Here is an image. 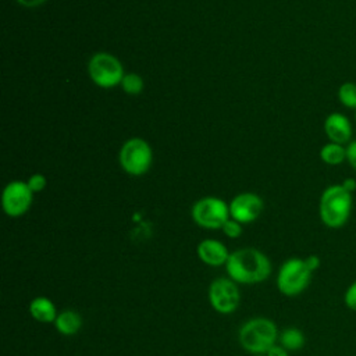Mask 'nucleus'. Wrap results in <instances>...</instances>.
<instances>
[{
  "label": "nucleus",
  "mask_w": 356,
  "mask_h": 356,
  "mask_svg": "<svg viewBox=\"0 0 356 356\" xmlns=\"http://www.w3.org/2000/svg\"><path fill=\"white\" fill-rule=\"evenodd\" d=\"M228 277L236 284H259L271 274L270 259L259 249L242 248L234 250L224 266Z\"/></svg>",
  "instance_id": "nucleus-1"
},
{
  "label": "nucleus",
  "mask_w": 356,
  "mask_h": 356,
  "mask_svg": "<svg viewBox=\"0 0 356 356\" xmlns=\"http://www.w3.org/2000/svg\"><path fill=\"white\" fill-rule=\"evenodd\" d=\"M353 193L348 192L341 184L327 186L318 202V216L321 222L331 229L342 228L350 217Z\"/></svg>",
  "instance_id": "nucleus-2"
},
{
  "label": "nucleus",
  "mask_w": 356,
  "mask_h": 356,
  "mask_svg": "<svg viewBox=\"0 0 356 356\" xmlns=\"http://www.w3.org/2000/svg\"><path fill=\"white\" fill-rule=\"evenodd\" d=\"M278 335V328L273 320L254 317L242 324L238 339L246 352L252 355H266V352L277 343Z\"/></svg>",
  "instance_id": "nucleus-3"
},
{
  "label": "nucleus",
  "mask_w": 356,
  "mask_h": 356,
  "mask_svg": "<svg viewBox=\"0 0 356 356\" xmlns=\"http://www.w3.org/2000/svg\"><path fill=\"white\" fill-rule=\"evenodd\" d=\"M312 275L313 273L306 266L305 259H286L278 270L277 288L285 296H298L309 286Z\"/></svg>",
  "instance_id": "nucleus-4"
},
{
  "label": "nucleus",
  "mask_w": 356,
  "mask_h": 356,
  "mask_svg": "<svg viewBox=\"0 0 356 356\" xmlns=\"http://www.w3.org/2000/svg\"><path fill=\"white\" fill-rule=\"evenodd\" d=\"M118 161L121 168L132 177L146 174L153 161V152L150 145L142 138L128 139L120 149Z\"/></svg>",
  "instance_id": "nucleus-5"
},
{
  "label": "nucleus",
  "mask_w": 356,
  "mask_h": 356,
  "mask_svg": "<svg viewBox=\"0 0 356 356\" xmlns=\"http://www.w3.org/2000/svg\"><path fill=\"white\" fill-rule=\"evenodd\" d=\"M193 221L204 229H221L231 217L229 203L217 196H204L196 200L191 210Z\"/></svg>",
  "instance_id": "nucleus-6"
},
{
  "label": "nucleus",
  "mask_w": 356,
  "mask_h": 356,
  "mask_svg": "<svg viewBox=\"0 0 356 356\" xmlns=\"http://www.w3.org/2000/svg\"><path fill=\"white\" fill-rule=\"evenodd\" d=\"M92 81L100 88H113L121 83L124 78V70L118 58L108 53L95 54L88 65Z\"/></svg>",
  "instance_id": "nucleus-7"
},
{
  "label": "nucleus",
  "mask_w": 356,
  "mask_h": 356,
  "mask_svg": "<svg viewBox=\"0 0 356 356\" xmlns=\"http://www.w3.org/2000/svg\"><path fill=\"white\" fill-rule=\"evenodd\" d=\"M207 298L210 306L221 314H229L235 312L239 306L241 293L236 282L229 277H220L211 281Z\"/></svg>",
  "instance_id": "nucleus-8"
},
{
  "label": "nucleus",
  "mask_w": 356,
  "mask_h": 356,
  "mask_svg": "<svg viewBox=\"0 0 356 356\" xmlns=\"http://www.w3.org/2000/svg\"><path fill=\"white\" fill-rule=\"evenodd\" d=\"M33 202V192L29 189L26 181L8 182L1 195V207L8 217L24 216Z\"/></svg>",
  "instance_id": "nucleus-9"
},
{
  "label": "nucleus",
  "mask_w": 356,
  "mask_h": 356,
  "mask_svg": "<svg viewBox=\"0 0 356 356\" xmlns=\"http://www.w3.org/2000/svg\"><path fill=\"white\" fill-rule=\"evenodd\" d=\"M264 209L263 199L253 192H242L229 202V214L242 224L256 221Z\"/></svg>",
  "instance_id": "nucleus-10"
},
{
  "label": "nucleus",
  "mask_w": 356,
  "mask_h": 356,
  "mask_svg": "<svg viewBox=\"0 0 356 356\" xmlns=\"http://www.w3.org/2000/svg\"><path fill=\"white\" fill-rule=\"evenodd\" d=\"M324 134L330 142L348 145L353 135L350 120L338 111L328 114L324 120Z\"/></svg>",
  "instance_id": "nucleus-11"
},
{
  "label": "nucleus",
  "mask_w": 356,
  "mask_h": 356,
  "mask_svg": "<svg viewBox=\"0 0 356 356\" xmlns=\"http://www.w3.org/2000/svg\"><path fill=\"white\" fill-rule=\"evenodd\" d=\"M196 254L200 259V261L204 263L206 266L221 267L227 264L231 253L228 252L227 246L222 242L217 239L206 238L197 243Z\"/></svg>",
  "instance_id": "nucleus-12"
},
{
  "label": "nucleus",
  "mask_w": 356,
  "mask_h": 356,
  "mask_svg": "<svg viewBox=\"0 0 356 356\" xmlns=\"http://www.w3.org/2000/svg\"><path fill=\"white\" fill-rule=\"evenodd\" d=\"M28 310L33 320H36L39 323H46V324L54 323V320L58 314L56 305L46 296L33 298L28 306Z\"/></svg>",
  "instance_id": "nucleus-13"
},
{
  "label": "nucleus",
  "mask_w": 356,
  "mask_h": 356,
  "mask_svg": "<svg viewBox=\"0 0 356 356\" xmlns=\"http://www.w3.org/2000/svg\"><path fill=\"white\" fill-rule=\"evenodd\" d=\"M54 328L64 337H72L82 328V317L75 310H63L54 320Z\"/></svg>",
  "instance_id": "nucleus-14"
},
{
  "label": "nucleus",
  "mask_w": 356,
  "mask_h": 356,
  "mask_svg": "<svg viewBox=\"0 0 356 356\" xmlns=\"http://www.w3.org/2000/svg\"><path fill=\"white\" fill-rule=\"evenodd\" d=\"M320 160L327 165H339L346 161V145L330 142L320 149Z\"/></svg>",
  "instance_id": "nucleus-15"
},
{
  "label": "nucleus",
  "mask_w": 356,
  "mask_h": 356,
  "mask_svg": "<svg viewBox=\"0 0 356 356\" xmlns=\"http://www.w3.org/2000/svg\"><path fill=\"white\" fill-rule=\"evenodd\" d=\"M278 343L289 352H296L305 346L306 338H305V334L299 328L286 327L280 332Z\"/></svg>",
  "instance_id": "nucleus-16"
},
{
  "label": "nucleus",
  "mask_w": 356,
  "mask_h": 356,
  "mask_svg": "<svg viewBox=\"0 0 356 356\" xmlns=\"http://www.w3.org/2000/svg\"><path fill=\"white\" fill-rule=\"evenodd\" d=\"M338 100L345 108L356 110V82L346 81L338 88Z\"/></svg>",
  "instance_id": "nucleus-17"
},
{
  "label": "nucleus",
  "mask_w": 356,
  "mask_h": 356,
  "mask_svg": "<svg viewBox=\"0 0 356 356\" xmlns=\"http://www.w3.org/2000/svg\"><path fill=\"white\" fill-rule=\"evenodd\" d=\"M122 90L129 95H138L143 89V81L138 74H127L121 81Z\"/></svg>",
  "instance_id": "nucleus-18"
},
{
  "label": "nucleus",
  "mask_w": 356,
  "mask_h": 356,
  "mask_svg": "<svg viewBox=\"0 0 356 356\" xmlns=\"http://www.w3.org/2000/svg\"><path fill=\"white\" fill-rule=\"evenodd\" d=\"M221 229H222V232H224L225 236H228V238H231V239H235V238H239V236L242 235V222H239V221H236L235 218L229 217V218L224 222V225L221 227Z\"/></svg>",
  "instance_id": "nucleus-19"
},
{
  "label": "nucleus",
  "mask_w": 356,
  "mask_h": 356,
  "mask_svg": "<svg viewBox=\"0 0 356 356\" xmlns=\"http://www.w3.org/2000/svg\"><path fill=\"white\" fill-rule=\"evenodd\" d=\"M26 184H28L29 189H31L33 193H38V192H42V191L46 188L47 179H46V177H44L43 174L36 172V174H32V175L26 179Z\"/></svg>",
  "instance_id": "nucleus-20"
},
{
  "label": "nucleus",
  "mask_w": 356,
  "mask_h": 356,
  "mask_svg": "<svg viewBox=\"0 0 356 356\" xmlns=\"http://www.w3.org/2000/svg\"><path fill=\"white\" fill-rule=\"evenodd\" d=\"M343 303L348 309L356 312V280L346 288L343 293Z\"/></svg>",
  "instance_id": "nucleus-21"
},
{
  "label": "nucleus",
  "mask_w": 356,
  "mask_h": 356,
  "mask_svg": "<svg viewBox=\"0 0 356 356\" xmlns=\"http://www.w3.org/2000/svg\"><path fill=\"white\" fill-rule=\"evenodd\" d=\"M346 163L356 170V139L346 145Z\"/></svg>",
  "instance_id": "nucleus-22"
},
{
  "label": "nucleus",
  "mask_w": 356,
  "mask_h": 356,
  "mask_svg": "<svg viewBox=\"0 0 356 356\" xmlns=\"http://www.w3.org/2000/svg\"><path fill=\"white\" fill-rule=\"evenodd\" d=\"M305 263H306V266L309 267V270H310L312 273H314L316 270L320 268L321 260H320V257H318L317 254H309L307 257H305Z\"/></svg>",
  "instance_id": "nucleus-23"
},
{
  "label": "nucleus",
  "mask_w": 356,
  "mask_h": 356,
  "mask_svg": "<svg viewBox=\"0 0 356 356\" xmlns=\"http://www.w3.org/2000/svg\"><path fill=\"white\" fill-rule=\"evenodd\" d=\"M266 356H289V350H286L280 343H275L266 352Z\"/></svg>",
  "instance_id": "nucleus-24"
},
{
  "label": "nucleus",
  "mask_w": 356,
  "mask_h": 356,
  "mask_svg": "<svg viewBox=\"0 0 356 356\" xmlns=\"http://www.w3.org/2000/svg\"><path fill=\"white\" fill-rule=\"evenodd\" d=\"M341 185H342L348 192H350V193H353V192L356 191V179H355V178L348 177V178H345V179L341 182Z\"/></svg>",
  "instance_id": "nucleus-25"
},
{
  "label": "nucleus",
  "mask_w": 356,
  "mask_h": 356,
  "mask_svg": "<svg viewBox=\"0 0 356 356\" xmlns=\"http://www.w3.org/2000/svg\"><path fill=\"white\" fill-rule=\"evenodd\" d=\"M17 1L25 7H36V6H40L42 3H44L46 0H17Z\"/></svg>",
  "instance_id": "nucleus-26"
},
{
  "label": "nucleus",
  "mask_w": 356,
  "mask_h": 356,
  "mask_svg": "<svg viewBox=\"0 0 356 356\" xmlns=\"http://www.w3.org/2000/svg\"><path fill=\"white\" fill-rule=\"evenodd\" d=\"M253 356H266V355H253Z\"/></svg>",
  "instance_id": "nucleus-27"
},
{
  "label": "nucleus",
  "mask_w": 356,
  "mask_h": 356,
  "mask_svg": "<svg viewBox=\"0 0 356 356\" xmlns=\"http://www.w3.org/2000/svg\"><path fill=\"white\" fill-rule=\"evenodd\" d=\"M355 122H356V110H355Z\"/></svg>",
  "instance_id": "nucleus-28"
}]
</instances>
